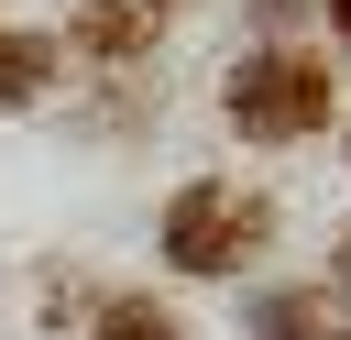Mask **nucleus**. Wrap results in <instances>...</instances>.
Wrapping results in <instances>:
<instances>
[{
  "label": "nucleus",
  "instance_id": "1",
  "mask_svg": "<svg viewBox=\"0 0 351 340\" xmlns=\"http://www.w3.org/2000/svg\"><path fill=\"white\" fill-rule=\"evenodd\" d=\"M165 263L176 274H241L263 241H274V197L263 186H241V175H197V186H176L165 197Z\"/></svg>",
  "mask_w": 351,
  "mask_h": 340
},
{
  "label": "nucleus",
  "instance_id": "2",
  "mask_svg": "<svg viewBox=\"0 0 351 340\" xmlns=\"http://www.w3.org/2000/svg\"><path fill=\"white\" fill-rule=\"evenodd\" d=\"M329 55H296V44H274V55H241L230 66V88H219V110H230V132L241 143H318V121H329Z\"/></svg>",
  "mask_w": 351,
  "mask_h": 340
},
{
  "label": "nucleus",
  "instance_id": "3",
  "mask_svg": "<svg viewBox=\"0 0 351 340\" xmlns=\"http://www.w3.org/2000/svg\"><path fill=\"white\" fill-rule=\"evenodd\" d=\"M165 22H176V0H77V55H110V66H132V55H154L165 44Z\"/></svg>",
  "mask_w": 351,
  "mask_h": 340
},
{
  "label": "nucleus",
  "instance_id": "4",
  "mask_svg": "<svg viewBox=\"0 0 351 340\" xmlns=\"http://www.w3.org/2000/svg\"><path fill=\"white\" fill-rule=\"evenodd\" d=\"M55 33H22V22H0V110H22V99H44L55 88Z\"/></svg>",
  "mask_w": 351,
  "mask_h": 340
},
{
  "label": "nucleus",
  "instance_id": "5",
  "mask_svg": "<svg viewBox=\"0 0 351 340\" xmlns=\"http://www.w3.org/2000/svg\"><path fill=\"white\" fill-rule=\"evenodd\" d=\"M88 340H186V329H176L165 296H110V307L88 318Z\"/></svg>",
  "mask_w": 351,
  "mask_h": 340
},
{
  "label": "nucleus",
  "instance_id": "6",
  "mask_svg": "<svg viewBox=\"0 0 351 340\" xmlns=\"http://www.w3.org/2000/svg\"><path fill=\"white\" fill-rule=\"evenodd\" d=\"M252 340H318V296H263Z\"/></svg>",
  "mask_w": 351,
  "mask_h": 340
},
{
  "label": "nucleus",
  "instance_id": "7",
  "mask_svg": "<svg viewBox=\"0 0 351 340\" xmlns=\"http://www.w3.org/2000/svg\"><path fill=\"white\" fill-rule=\"evenodd\" d=\"M329 285H340V296H351V241H340V263H329Z\"/></svg>",
  "mask_w": 351,
  "mask_h": 340
},
{
  "label": "nucleus",
  "instance_id": "8",
  "mask_svg": "<svg viewBox=\"0 0 351 340\" xmlns=\"http://www.w3.org/2000/svg\"><path fill=\"white\" fill-rule=\"evenodd\" d=\"M329 33H340V44H351V0H329Z\"/></svg>",
  "mask_w": 351,
  "mask_h": 340
},
{
  "label": "nucleus",
  "instance_id": "9",
  "mask_svg": "<svg viewBox=\"0 0 351 340\" xmlns=\"http://www.w3.org/2000/svg\"><path fill=\"white\" fill-rule=\"evenodd\" d=\"M329 340H351V329H329Z\"/></svg>",
  "mask_w": 351,
  "mask_h": 340
}]
</instances>
